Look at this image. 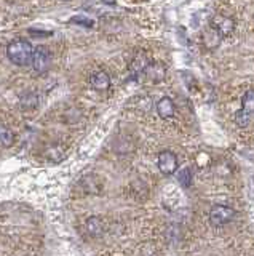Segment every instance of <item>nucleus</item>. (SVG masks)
Returning a JSON list of instances; mask_svg holds the SVG:
<instances>
[{
  "label": "nucleus",
  "mask_w": 254,
  "mask_h": 256,
  "mask_svg": "<svg viewBox=\"0 0 254 256\" xmlns=\"http://www.w3.org/2000/svg\"><path fill=\"white\" fill-rule=\"evenodd\" d=\"M34 50L35 48L30 45L29 40L16 38L6 46V56L16 66H27V64L32 62Z\"/></svg>",
  "instance_id": "f257e3e1"
},
{
  "label": "nucleus",
  "mask_w": 254,
  "mask_h": 256,
  "mask_svg": "<svg viewBox=\"0 0 254 256\" xmlns=\"http://www.w3.org/2000/svg\"><path fill=\"white\" fill-rule=\"evenodd\" d=\"M234 216H235V212L230 206H226V205H214L211 208L210 214H208V220H210V222L213 224L214 228H219V226H224V224L232 221Z\"/></svg>",
  "instance_id": "f03ea898"
},
{
  "label": "nucleus",
  "mask_w": 254,
  "mask_h": 256,
  "mask_svg": "<svg viewBox=\"0 0 254 256\" xmlns=\"http://www.w3.org/2000/svg\"><path fill=\"white\" fill-rule=\"evenodd\" d=\"M157 165H158V170H160L163 174H173L178 170V158L173 152L162 150L160 154H158Z\"/></svg>",
  "instance_id": "7ed1b4c3"
},
{
  "label": "nucleus",
  "mask_w": 254,
  "mask_h": 256,
  "mask_svg": "<svg viewBox=\"0 0 254 256\" xmlns=\"http://www.w3.org/2000/svg\"><path fill=\"white\" fill-rule=\"evenodd\" d=\"M50 53L48 50H46L45 46H38L34 50V56H32V68L35 72H38V74H42V72H45L46 69L50 68Z\"/></svg>",
  "instance_id": "20e7f679"
},
{
  "label": "nucleus",
  "mask_w": 254,
  "mask_h": 256,
  "mask_svg": "<svg viewBox=\"0 0 254 256\" xmlns=\"http://www.w3.org/2000/svg\"><path fill=\"white\" fill-rule=\"evenodd\" d=\"M211 24H213L214 30H216L218 34L222 36V37L230 36L234 32V28H235L234 21L230 20V18H227V16H222V14H216V16H214Z\"/></svg>",
  "instance_id": "39448f33"
},
{
  "label": "nucleus",
  "mask_w": 254,
  "mask_h": 256,
  "mask_svg": "<svg viewBox=\"0 0 254 256\" xmlns=\"http://www.w3.org/2000/svg\"><path fill=\"white\" fill-rule=\"evenodd\" d=\"M90 84H91V86L94 88V90L104 92L110 86V77L106 74L104 70H98L90 77Z\"/></svg>",
  "instance_id": "423d86ee"
},
{
  "label": "nucleus",
  "mask_w": 254,
  "mask_h": 256,
  "mask_svg": "<svg viewBox=\"0 0 254 256\" xmlns=\"http://www.w3.org/2000/svg\"><path fill=\"white\" fill-rule=\"evenodd\" d=\"M157 112L162 118H170L174 114V102L170 98H162L157 102Z\"/></svg>",
  "instance_id": "0eeeda50"
},
{
  "label": "nucleus",
  "mask_w": 254,
  "mask_h": 256,
  "mask_svg": "<svg viewBox=\"0 0 254 256\" xmlns=\"http://www.w3.org/2000/svg\"><path fill=\"white\" fill-rule=\"evenodd\" d=\"M86 230H88L90 236L98 237L102 234V230H104V222H102V220L98 218V216H93V218L86 221Z\"/></svg>",
  "instance_id": "6e6552de"
},
{
  "label": "nucleus",
  "mask_w": 254,
  "mask_h": 256,
  "mask_svg": "<svg viewBox=\"0 0 254 256\" xmlns=\"http://www.w3.org/2000/svg\"><path fill=\"white\" fill-rule=\"evenodd\" d=\"M14 142V133L3 125H0V146L2 148H10Z\"/></svg>",
  "instance_id": "1a4fd4ad"
},
{
  "label": "nucleus",
  "mask_w": 254,
  "mask_h": 256,
  "mask_svg": "<svg viewBox=\"0 0 254 256\" xmlns=\"http://www.w3.org/2000/svg\"><path fill=\"white\" fill-rule=\"evenodd\" d=\"M242 106V110H245L246 114H254V88H251V90L243 94Z\"/></svg>",
  "instance_id": "9d476101"
},
{
  "label": "nucleus",
  "mask_w": 254,
  "mask_h": 256,
  "mask_svg": "<svg viewBox=\"0 0 254 256\" xmlns=\"http://www.w3.org/2000/svg\"><path fill=\"white\" fill-rule=\"evenodd\" d=\"M192 180H194V174H192V170H190V168H182L178 174V181L181 182V186H184V188H190Z\"/></svg>",
  "instance_id": "9b49d317"
},
{
  "label": "nucleus",
  "mask_w": 254,
  "mask_h": 256,
  "mask_svg": "<svg viewBox=\"0 0 254 256\" xmlns=\"http://www.w3.org/2000/svg\"><path fill=\"white\" fill-rule=\"evenodd\" d=\"M248 116H250V114H246L245 110H238V112H237V116H235L238 125H240V126H245L246 124H248Z\"/></svg>",
  "instance_id": "f8f14e48"
},
{
  "label": "nucleus",
  "mask_w": 254,
  "mask_h": 256,
  "mask_svg": "<svg viewBox=\"0 0 254 256\" xmlns=\"http://www.w3.org/2000/svg\"><path fill=\"white\" fill-rule=\"evenodd\" d=\"M72 21L80 22L82 26H86V28H91V26H93V21H91V20H88V18H83V16H75V18H74Z\"/></svg>",
  "instance_id": "ddd939ff"
}]
</instances>
